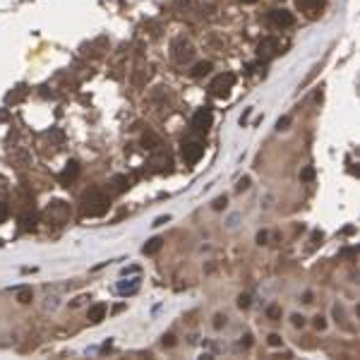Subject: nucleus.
Instances as JSON below:
<instances>
[{
	"mask_svg": "<svg viewBox=\"0 0 360 360\" xmlns=\"http://www.w3.org/2000/svg\"><path fill=\"white\" fill-rule=\"evenodd\" d=\"M212 123H214V115H212V110L207 106L199 108L197 113L192 115V130H195V132H207V130L212 127Z\"/></svg>",
	"mask_w": 360,
	"mask_h": 360,
	"instance_id": "obj_7",
	"label": "nucleus"
},
{
	"mask_svg": "<svg viewBox=\"0 0 360 360\" xmlns=\"http://www.w3.org/2000/svg\"><path fill=\"white\" fill-rule=\"evenodd\" d=\"M257 243H259V245H264V243H267V233H259V235H257Z\"/></svg>",
	"mask_w": 360,
	"mask_h": 360,
	"instance_id": "obj_36",
	"label": "nucleus"
},
{
	"mask_svg": "<svg viewBox=\"0 0 360 360\" xmlns=\"http://www.w3.org/2000/svg\"><path fill=\"white\" fill-rule=\"evenodd\" d=\"M166 221H168V216H159V218H156V221H154V226H163V223H166Z\"/></svg>",
	"mask_w": 360,
	"mask_h": 360,
	"instance_id": "obj_35",
	"label": "nucleus"
},
{
	"mask_svg": "<svg viewBox=\"0 0 360 360\" xmlns=\"http://www.w3.org/2000/svg\"><path fill=\"white\" fill-rule=\"evenodd\" d=\"M288 125H290V118H288V115H284V118H281V120L276 123V127H279V130H286Z\"/></svg>",
	"mask_w": 360,
	"mask_h": 360,
	"instance_id": "obj_28",
	"label": "nucleus"
},
{
	"mask_svg": "<svg viewBox=\"0 0 360 360\" xmlns=\"http://www.w3.org/2000/svg\"><path fill=\"white\" fill-rule=\"evenodd\" d=\"M70 204L68 202H63V199H53L48 207H46V212H43V216L51 221V223H55V226H65L68 221H70Z\"/></svg>",
	"mask_w": 360,
	"mask_h": 360,
	"instance_id": "obj_2",
	"label": "nucleus"
},
{
	"mask_svg": "<svg viewBox=\"0 0 360 360\" xmlns=\"http://www.w3.org/2000/svg\"><path fill=\"white\" fill-rule=\"evenodd\" d=\"M293 324H295V326H303V324H305V317H303V315H293Z\"/></svg>",
	"mask_w": 360,
	"mask_h": 360,
	"instance_id": "obj_32",
	"label": "nucleus"
},
{
	"mask_svg": "<svg viewBox=\"0 0 360 360\" xmlns=\"http://www.w3.org/2000/svg\"><path fill=\"white\" fill-rule=\"evenodd\" d=\"M269 22L276 27V29H288V27L295 24V17H293V12H288V10H271Z\"/></svg>",
	"mask_w": 360,
	"mask_h": 360,
	"instance_id": "obj_8",
	"label": "nucleus"
},
{
	"mask_svg": "<svg viewBox=\"0 0 360 360\" xmlns=\"http://www.w3.org/2000/svg\"><path fill=\"white\" fill-rule=\"evenodd\" d=\"M180 154H182V161L187 163V166H195V163L202 159V154H204V142H199V140H187V142H182Z\"/></svg>",
	"mask_w": 360,
	"mask_h": 360,
	"instance_id": "obj_5",
	"label": "nucleus"
},
{
	"mask_svg": "<svg viewBox=\"0 0 360 360\" xmlns=\"http://www.w3.org/2000/svg\"><path fill=\"white\" fill-rule=\"evenodd\" d=\"M27 91H29V89H27V84H17L12 91H7V94H5V104H19V101L27 96Z\"/></svg>",
	"mask_w": 360,
	"mask_h": 360,
	"instance_id": "obj_12",
	"label": "nucleus"
},
{
	"mask_svg": "<svg viewBox=\"0 0 360 360\" xmlns=\"http://www.w3.org/2000/svg\"><path fill=\"white\" fill-rule=\"evenodd\" d=\"M137 271H140V267H125V269H123V274H137Z\"/></svg>",
	"mask_w": 360,
	"mask_h": 360,
	"instance_id": "obj_33",
	"label": "nucleus"
},
{
	"mask_svg": "<svg viewBox=\"0 0 360 360\" xmlns=\"http://www.w3.org/2000/svg\"><path fill=\"white\" fill-rule=\"evenodd\" d=\"M240 343H243V346H252V336H250V334H245V336H243V341H240Z\"/></svg>",
	"mask_w": 360,
	"mask_h": 360,
	"instance_id": "obj_34",
	"label": "nucleus"
},
{
	"mask_svg": "<svg viewBox=\"0 0 360 360\" xmlns=\"http://www.w3.org/2000/svg\"><path fill=\"white\" fill-rule=\"evenodd\" d=\"M140 290V279H132V281H123L120 286H118V293L120 295H135Z\"/></svg>",
	"mask_w": 360,
	"mask_h": 360,
	"instance_id": "obj_15",
	"label": "nucleus"
},
{
	"mask_svg": "<svg viewBox=\"0 0 360 360\" xmlns=\"http://www.w3.org/2000/svg\"><path fill=\"white\" fill-rule=\"evenodd\" d=\"M324 2H326V0H295V7H298L300 12H305L307 17H315V15L324 7Z\"/></svg>",
	"mask_w": 360,
	"mask_h": 360,
	"instance_id": "obj_10",
	"label": "nucleus"
},
{
	"mask_svg": "<svg viewBox=\"0 0 360 360\" xmlns=\"http://www.w3.org/2000/svg\"><path fill=\"white\" fill-rule=\"evenodd\" d=\"M149 166L154 168V171H166L168 166H171V154L161 149V146H156L154 149V154L149 156Z\"/></svg>",
	"mask_w": 360,
	"mask_h": 360,
	"instance_id": "obj_9",
	"label": "nucleus"
},
{
	"mask_svg": "<svg viewBox=\"0 0 360 360\" xmlns=\"http://www.w3.org/2000/svg\"><path fill=\"white\" fill-rule=\"evenodd\" d=\"M248 187H250V178H243L240 182H238V187H235V190H238V192H243V190H248Z\"/></svg>",
	"mask_w": 360,
	"mask_h": 360,
	"instance_id": "obj_26",
	"label": "nucleus"
},
{
	"mask_svg": "<svg viewBox=\"0 0 360 360\" xmlns=\"http://www.w3.org/2000/svg\"><path fill=\"white\" fill-rule=\"evenodd\" d=\"M279 53H281V43H279L276 38H271V36L262 38V41L257 43V58H259L262 63H267V60H271V58H276Z\"/></svg>",
	"mask_w": 360,
	"mask_h": 360,
	"instance_id": "obj_6",
	"label": "nucleus"
},
{
	"mask_svg": "<svg viewBox=\"0 0 360 360\" xmlns=\"http://www.w3.org/2000/svg\"><path fill=\"white\" fill-rule=\"evenodd\" d=\"M110 207V199H108L106 192H101L99 187H91L82 195V214L89 216V218H96V216H104Z\"/></svg>",
	"mask_w": 360,
	"mask_h": 360,
	"instance_id": "obj_1",
	"label": "nucleus"
},
{
	"mask_svg": "<svg viewBox=\"0 0 360 360\" xmlns=\"http://www.w3.org/2000/svg\"><path fill=\"white\" fill-rule=\"evenodd\" d=\"M161 245H163L161 238H151V240H149V243L142 248V252H144V254H156V252L161 250Z\"/></svg>",
	"mask_w": 360,
	"mask_h": 360,
	"instance_id": "obj_18",
	"label": "nucleus"
},
{
	"mask_svg": "<svg viewBox=\"0 0 360 360\" xmlns=\"http://www.w3.org/2000/svg\"><path fill=\"white\" fill-rule=\"evenodd\" d=\"M142 144H144V146L149 144V149H156V146H161V142H159V137H154L151 132H146V135L142 137Z\"/></svg>",
	"mask_w": 360,
	"mask_h": 360,
	"instance_id": "obj_20",
	"label": "nucleus"
},
{
	"mask_svg": "<svg viewBox=\"0 0 360 360\" xmlns=\"http://www.w3.org/2000/svg\"><path fill=\"white\" fill-rule=\"evenodd\" d=\"M267 317H269L271 322H279V320H281V307H279V305H269V307H267Z\"/></svg>",
	"mask_w": 360,
	"mask_h": 360,
	"instance_id": "obj_21",
	"label": "nucleus"
},
{
	"mask_svg": "<svg viewBox=\"0 0 360 360\" xmlns=\"http://www.w3.org/2000/svg\"><path fill=\"white\" fill-rule=\"evenodd\" d=\"M161 343L163 346H176V336H173V334H166L161 339Z\"/></svg>",
	"mask_w": 360,
	"mask_h": 360,
	"instance_id": "obj_25",
	"label": "nucleus"
},
{
	"mask_svg": "<svg viewBox=\"0 0 360 360\" xmlns=\"http://www.w3.org/2000/svg\"><path fill=\"white\" fill-rule=\"evenodd\" d=\"M87 317H89L91 324L104 322V317H106V305H104V303H96V305H91L89 312H87Z\"/></svg>",
	"mask_w": 360,
	"mask_h": 360,
	"instance_id": "obj_13",
	"label": "nucleus"
},
{
	"mask_svg": "<svg viewBox=\"0 0 360 360\" xmlns=\"http://www.w3.org/2000/svg\"><path fill=\"white\" fill-rule=\"evenodd\" d=\"M315 329H317V331H322V329H326V320H324V317H320V315H317V317H315Z\"/></svg>",
	"mask_w": 360,
	"mask_h": 360,
	"instance_id": "obj_22",
	"label": "nucleus"
},
{
	"mask_svg": "<svg viewBox=\"0 0 360 360\" xmlns=\"http://www.w3.org/2000/svg\"><path fill=\"white\" fill-rule=\"evenodd\" d=\"M300 178H303V180H312V178H315V168H312V166H310V168H305Z\"/></svg>",
	"mask_w": 360,
	"mask_h": 360,
	"instance_id": "obj_27",
	"label": "nucleus"
},
{
	"mask_svg": "<svg viewBox=\"0 0 360 360\" xmlns=\"http://www.w3.org/2000/svg\"><path fill=\"white\" fill-rule=\"evenodd\" d=\"M77 176H79V163H77V161H68V163H65V168H63V173L58 176V180H60L63 185H70Z\"/></svg>",
	"mask_w": 360,
	"mask_h": 360,
	"instance_id": "obj_11",
	"label": "nucleus"
},
{
	"mask_svg": "<svg viewBox=\"0 0 360 360\" xmlns=\"http://www.w3.org/2000/svg\"><path fill=\"white\" fill-rule=\"evenodd\" d=\"M223 324H226V317H223V315H216V317H214V326H216V329H221Z\"/></svg>",
	"mask_w": 360,
	"mask_h": 360,
	"instance_id": "obj_30",
	"label": "nucleus"
},
{
	"mask_svg": "<svg viewBox=\"0 0 360 360\" xmlns=\"http://www.w3.org/2000/svg\"><path fill=\"white\" fill-rule=\"evenodd\" d=\"M171 53H173V60L178 63V65H185V63H190L192 58H195V46L187 41V38H176L173 43H171Z\"/></svg>",
	"mask_w": 360,
	"mask_h": 360,
	"instance_id": "obj_4",
	"label": "nucleus"
},
{
	"mask_svg": "<svg viewBox=\"0 0 360 360\" xmlns=\"http://www.w3.org/2000/svg\"><path fill=\"white\" fill-rule=\"evenodd\" d=\"M250 305V295H240L238 298V307H248Z\"/></svg>",
	"mask_w": 360,
	"mask_h": 360,
	"instance_id": "obj_31",
	"label": "nucleus"
},
{
	"mask_svg": "<svg viewBox=\"0 0 360 360\" xmlns=\"http://www.w3.org/2000/svg\"><path fill=\"white\" fill-rule=\"evenodd\" d=\"M110 192L113 195H120V192H125L127 187H130V180H127V176H115V178L110 180Z\"/></svg>",
	"mask_w": 360,
	"mask_h": 360,
	"instance_id": "obj_14",
	"label": "nucleus"
},
{
	"mask_svg": "<svg viewBox=\"0 0 360 360\" xmlns=\"http://www.w3.org/2000/svg\"><path fill=\"white\" fill-rule=\"evenodd\" d=\"M19 223H22V231H34L36 228V214L32 212H27V214H22L19 216Z\"/></svg>",
	"mask_w": 360,
	"mask_h": 360,
	"instance_id": "obj_17",
	"label": "nucleus"
},
{
	"mask_svg": "<svg viewBox=\"0 0 360 360\" xmlns=\"http://www.w3.org/2000/svg\"><path fill=\"white\" fill-rule=\"evenodd\" d=\"M226 204H228V199H226V195H223V197H218L214 202V209L216 212H221V209H226Z\"/></svg>",
	"mask_w": 360,
	"mask_h": 360,
	"instance_id": "obj_23",
	"label": "nucleus"
},
{
	"mask_svg": "<svg viewBox=\"0 0 360 360\" xmlns=\"http://www.w3.org/2000/svg\"><path fill=\"white\" fill-rule=\"evenodd\" d=\"M7 214H10V207H7L5 202H0V221H5V218H7Z\"/></svg>",
	"mask_w": 360,
	"mask_h": 360,
	"instance_id": "obj_24",
	"label": "nucleus"
},
{
	"mask_svg": "<svg viewBox=\"0 0 360 360\" xmlns=\"http://www.w3.org/2000/svg\"><path fill=\"white\" fill-rule=\"evenodd\" d=\"M243 2H254V0H243Z\"/></svg>",
	"mask_w": 360,
	"mask_h": 360,
	"instance_id": "obj_38",
	"label": "nucleus"
},
{
	"mask_svg": "<svg viewBox=\"0 0 360 360\" xmlns=\"http://www.w3.org/2000/svg\"><path fill=\"white\" fill-rule=\"evenodd\" d=\"M267 341H269V346H281V336H279V334H269Z\"/></svg>",
	"mask_w": 360,
	"mask_h": 360,
	"instance_id": "obj_29",
	"label": "nucleus"
},
{
	"mask_svg": "<svg viewBox=\"0 0 360 360\" xmlns=\"http://www.w3.org/2000/svg\"><path fill=\"white\" fill-rule=\"evenodd\" d=\"M303 303H312V293H305V295H303Z\"/></svg>",
	"mask_w": 360,
	"mask_h": 360,
	"instance_id": "obj_37",
	"label": "nucleus"
},
{
	"mask_svg": "<svg viewBox=\"0 0 360 360\" xmlns=\"http://www.w3.org/2000/svg\"><path fill=\"white\" fill-rule=\"evenodd\" d=\"M32 298H34V293H32V288H19L17 290V300L22 305H27V303H32Z\"/></svg>",
	"mask_w": 360,
	"mask_h": 360,
	"instance_id": "obj_19",
	"label": "nucleus"
},
{
	"mask_svg": "<svg viewBox=\"0 0 360 360\" xmlns=\"http://www.w3.org/2000/svg\"><path fill=\"white\" fill-rule=\"evenodd\" d=\"M209 72H212V63L204 60V63H197V65L190 70V74H192L195 79H199V77H204V74H209Z\"/></svg>",
	"mask_w": 360,
	"mask_h": 360,
	"instance_id": "obj_16",
	"label": "nucleus"
},
{
	"mask_svg": "<svg viewBox=\"0 0 360 360\" xmlns=\"http://www.w3.org/2000/svg\"><path fill=\"white\" fill-rule=\"evenodd\" d=\"M233 84H235L233 72H221V74H216L214 79H212L209 91H212V96H216V99H226L231 94V89H233Z\"/></svg>",
	"mask_w": 360,
	"mask_h": 360,
	"instance_id": "obj_3",
	"label": "nucleus"
}]
</instances>
